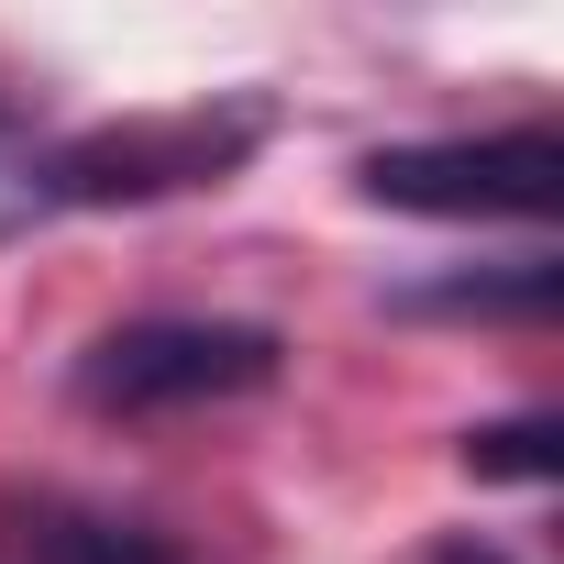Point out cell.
Here are the masks:
<instances>
[{
  "label": "cell",
  "mask_w": 564,
  "mask_h": 564,
  "mask_svg": "<svg viewBox=\"0 0 564 564\" xmlns=\"http://www.w3.org/2000/svg\"><path fill=\"white\" fill-rule=\"evenodd\" d=\"M265 144V100H177V111H122L67 133L56 155H34V199L45 210H144V199H188L243 177Z\"/></svg>",
  "instance_id": "1"
},
{
  "label": "cell",
  "mask_w": 564,
  "mask_h": 564,
  "mask_svg": "<svg viewBox=\"0 0 564 564\" xmlns=\"http://www.w3.org/2000/svg\"><path fill=\"white\" fill-rule=\"evenodd\" d=\"M355 188L377 210H421V221H542L564 199V144H553V122L476 133V144H377L355 166Z\"/></svg>",
  "instance_id": "2"
},
{
  "label": "cell",
  "mask_w": 564,
  "mask_h": 564,
  "mask_svg": "<svg viewBox=\"0 0 564 564\" xmlns=\"http://www.w3.org/2000/svg\"><path fill=\"white\" fill-rule=\"evenodd\" d=\"M276 388V333L265 322H122L78 355L89 410H210Z\"/></svg>",
  "instance_id": "3"
},
{
  "label": "cell",
  "mask_w": 564,
  "mask_h": 564,
  "mask_svg": "<svg viewBox=\"0 0 564 564\" xmlns=\"http://www.w3.org/2000/svg\"><path fill=\"white\" fill-rule=\"evenodd\" d=\"M12 564H188L166 531H144V520H111V509H23V531H12Z\"/></svg>",
  "instance_id": "4"
},
{
  "label": "cell",
  "mask_w": 564,
  "mask_h": 564,
  "mask_svg": "<svg viewBox=\"0 0 564 564\" xmlns=\"http://www.w3.org/2000/svg\"><path fill=\"white\" fill-rule=\"evenodd\" d=\"M465 465H476V476H553V421H498V432H465Z\"/></svg>",
  "instance_id": "5"
},
{
  "label": "cell",
  "mask_w": 564,
  "mask_h": 564,
  "mask_svg": "<svg viewBox=\"0 0 564 564\" xmlns=\"http://www.w3.org/2000/svg\"><path fill=\"white\" fill-rule=\"evenodd\" d=\"M432 564H509V553H498V542H443Z\"/></svg>",
  "instance_id": "6"
},
{
  "label": "cell",
  "mask_w": 564,
  "mask_h": 564,
  "mask_svg": "<svg viewBox=\"0 0 564 564\" xmlns=\"http://www.w3.org/2000/svg\"><path fill=\"white\" fill-rule=\"evenodd\" d=\"M0 133H12V100H0Z\"/></svg>",
  "instance_id": "7"
}]
</instances>
